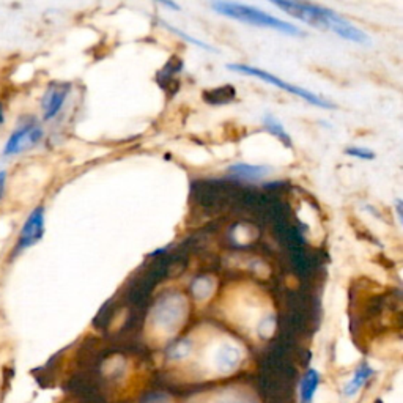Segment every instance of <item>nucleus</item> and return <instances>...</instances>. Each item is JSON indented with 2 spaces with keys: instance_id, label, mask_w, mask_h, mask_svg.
Segmentation results:
<instances>
[{
  "instance_id": "19",
  "label": "nucleus",
  "mask_w": 403,
  "mask_h": 403,
  "mask_svg": "<svg viewBox=\"0 0 403 403\" xmlns=\"http://www.w3.org/2000/svg\"><path fill=\"white\" fill-rule=\"evenodd\" d=\"M214 403H249L247 400L240 399V397H221Z\"/></svg>"
},
{
  "instance_id": "14",
  "label": "nucleus",
  "mask_w": 403,
  "mask_h": 403,
  "mask_svg": "<svg viewBox=\"0 0 403 403\" xmlns=\"http://www.w3.org/2000/svg\"><path fill=\"white\" fill-rule=\"evenodd\" d=\"M191 353H192V342L189 339L178 340V342L174 344L167 351L170 359H175V361L185 359V357H188Z\"/></svg>"
},
{
  "instance_id": "18",
  "label": "nucleus",
  "mask_w": 403,
  "mask_h": 403,
  "mask_svg": "<svg viewBox=\"0 0 403 403\" xmlns=\"http://www.w3.org/2000/svg\"><path fill=\"white\" fill-rule=\"evenodd\" d=\"M142 403H170V399L166 394H151Z\"/></svg>"
},
{
  "instance_id": "2",
  "label": "nucleus",
  "mask_w": 403,
  "mask_h": 403,
  "mask_svg": "<svg viewBox=\"0 0 403 403\" xmlns=\"http://www.w3.org/2000/svg\"><path fill=\"white\" fill-rule=\"evenodd\" d=\"M212 8L216 13L227 16V18L244 22V24L260 27V28H271V30L285 33L290 37H301L304 35V32L299 27L290 24V22L282 21L276 16L265 11L251 7V5L244 3H235V2H214L212 3Z\"/></svg>"
},
{
  "instance_id": "17",
  "label": "nucleus",
  "mask_w": 403,
  "mask_h": 403,
  "mask_svg": "<svg viewBox=\"0 0 403 403\" xmlns=\"http://www.w3.org/2000/svg\"><path fill=\"white\" fill-rule=\"evenodd\" d=\"M345 153L353 158H357V160H362V161H371L375 158V153L372 150H367V149H362V147H350V149L345 150Z\"/></svg>"
},
{
  "instance_id": "6",
  "label": "nucleus",
  "mask_w": 403,
  "mask_h": 403,
  "mask_svg": "<svg viewBox=\"0 0 403 403\" xmlns=\"http://www.w3.org/2000/svg\"><path fill=\"white\" fill-rule=\"evenodd\" d=\"M43 235H44V208L37 207L30 214H28L24 227H22L18 238L16 254H18V251H24V249L37 244L41 240Z\"/></svg>"
},
{
  "instance_id": "10",
  "label": "nucleus",
  "mask_w": 403,
  "mask_h": 403,
  "mask_svg": "<svg viewBox=\"0 0 403 403\" xmlns=\"http://www.w3.org/2000/svg\"><path fill=\"white\" fill-rule=\"evenodd\" d=\"M372 375H373V368L368 364H361L359 367L356 368L353 378H351L350 382L345 384L344 394L347 397L356 395L361 391L362 386H364L368 382V378H371Z\"/></svg>"
},
{
  "instance_id": "22",
  "label": "nucleus",
  "mask_w": 403,
  "mask_h": 403,
  "mask_svg": "<svg viewBox=\"0 0 403 403\" xmlns=\"http://www.w3.org/2000/svg\"><path fill=\"white\" fill-rule=\"evenodd\" d=\"M397 216H399V221L402 223V202L397 200Z\"/></svg>"
},
{
  "instance_id": "12",
  "label": "nucleus",
  "mask_w": 403,
  "mask_h": 403,
  "mask_svg": "<svg viewBox=\"0 0 403 403\" xmlns=\"http://www.w3.org/2000/svg\"><path fill=\"white\" fill-rule=\"evenodd\" d=\"M262 122H263V126H265L266 131L274 135V138L279 139L282 144L287 147V149H292V147H293L292 138L288 135V133L285 131V128L282 126V123L277 120L274 115H271V113H266Z\"/></svg>"
},
{
  "instance_id": "1",
  "label": "nucleus",
  "mask_w": 403,
  "mask_h": 403,
  "mask_svg": "<svg viewBox=\"0 0 403 403\" xmlns=\"http://www.w3.org/2000/svg\"><path fill=\"white\" fill-rule=\"evenodd\" d=\"M274 7L285 11L292 18H297L298 21H303L304 24H309L312 27L325 28L337 37L347 39V41L366 44L368 43V37L361 28L351 24L344 16H340L336 11L321 5H314L308 2H292V0H277V2H271Z\"/></svg>"
},
{
  "instance_id": "20",
  "label": "nucleus",
  "mask_w": 403,
  "mask_h": 403,
  "mask_svg": "<svg viewBox=\"0 0 403 403\" xmlns=\"http://www.w3.org/2000/svg\"><path fill=\"white\" fill-rule=\"evenodd\" d=\"M5 178H7V174H5V172H0V197H2V194H3Z\"/></svg>"
},
{
  "instance_id": "16",
  "label": "nucleus",
  "mask_w": 403,
  "mask_h": 403,
  "mask_svg": "<svg viewBox=\"0 0 403 403\" xmlns=\"http://www.w3.org/2000/svg\"><path fill=\"white\" fill-rule=\"evenodd\" d=\"M274 329H276V320L274 317L270 315L266 317V319L262 320V323L259 325V334L260 337L263 339H270L272 334H274Z\"/></svg>"
},
{
  "instance_id": "4",
  "label": "nucleus",
  "mask_w": 403,
  "mask_h": 403,
  "mask_svg": "<svg viewBox=\"0 0 403 403\" xmlns=\"http://www.w3.org/2000/svg\"><path fill=\"white\" fill-rule=\"evenodd\" d=\"M186 317V303L180 297H169L153 310V325L164 332H174L181 326Z\"/></svg>"
},
{
  "instance_id": "13",
  "label": "nucleus",
  "mask_w": 403,
  "mask_h": 403,
  "mask_svg": "<svg viewBox=\"0 0 403 403\" xmlns=\"http://www.w3.org/2000/svg\"><path fill=\"white\" fill-rule=\"evenodd\" d=\"M213 288H214V282L212 277H208V276L197 277L191 285V290L197 299H207L212 297Z\"/></svg>"
},
{
  "instance_id": "11",
  "label": "nucleus",
  "mask_w": 403,
  "mask_h": 403,
  "mask_svg": "<svg viewBox=\"0 0 403 403\" xmlns=\"http://www.w3.org/2000/svg\"><path fill=\"white\" fill-rule=\"evenodd\" d=\"M229 170L232 174H235L236 177H241L244 180H249V181H255V180H260L263 178L266 174L270 172V167H265V166H252V164H234V166L229 167Z\"/></svg>"
},
{
  "instance_id": "7",
  "label": "nucleus",
  "mask_w": 403,
  "mask_h": 403,
  "mask_svg": "<svg viewBox=\"0 0 403 403\" xmlns=\"http://www.w3.org/2000/svg\"><path fill=\"white\" fill-rule=\"evenodd\" d=\"M241 362V350L235 344H221L214 350L213 366L219 373H230L240 366Z\"/></svg>"
},
{
  "instance_id": "9",
  "label": "nucleus",
  "mask_w": 403,
  "mask_h": 403,
  "mask_svg": "<svg viewBox=\"0 0 403 403\" xmlns=\"http://www.w3.org/2000/svg\"><path fill=\"white\" fill-rule=\"evenodd\" d=\"M320 384V373L315 368H310L308 373L301 379L299 384V402L301 403H312L314 402V395L319 389Z\"/></svg>"
},
{
  "instance_id": "5",
  "label": "nucleus",
  "mask_w": 403,
  "mask_h": 403,
  "mask_svg": "<svg viewBox=\"0 0 403 403\" xmlns=\"http://www.w3.org/2000/svg\"><path fill=\"white\" fill-rule=\"evenodd\" d=\"M43 138V129L38 123L33 120L22 123L21 126L16 128V131L10 135V139L3 147V155L11 156L18 155V153L26 151L32 147H35Z\"/></svg>"
},
{
  "instance_id": "21",
  "label": "nucleus",
  "mask_w": 403,
  "mask_h": 403,
  "mask_svg": "<svg viewBox=\"0 0 403 403\" xmlns=\"http://www.w3.org/2000/svg\"><path fill=\"white\" fill-rule=\"evenodd\" d=\"M162 7H167V8H172V10H180V5L177 3H170V2H161Z\"/></svg>"
},
{
  "instance_id": "23",
  "label": "nucleus",
  "mask_w": 403,
  "mask_h": 403,
  "mask_svg": "<svg viewBox=\"0 0 403 403\" xmlns=\"http://www.w3.org/2000/svg\"><path fill=\"white\" fill-rule=\"evenodd\" d=\"M3 123V109H2V104H0V124Z\"/></svg>"
},
{
  "instance_id": "3",
  "label": "nucleus",
  "mask_w": 403,
  "mask_h": 403,
  "mask_svg": "<svg viewBox=\"0 0 403 403\" xmlns=\"http://www.w3.org/2000/svg\"><path fill=\"white\" fill-rule=\"evenodd\" d=\"M227 68H229L230 71L241 73V75L257 77V79H260V81H265V82H268L271 85H274V87L283 90V92L298 96V98H301L303 101H308V103L312 104V106L321 107V109H334V107H336L332 103H329V101H326L325 98H321V96L312 93V92H309V90H306L303 87H298V85H293V84H288L285 81H282L281 77L271 75L270 71L260 70V68H255V66H251V65H240V64L229 65Z\"/></svg>"
},
{
  "instance_id": "8",
  "label": "nucleus",
  "mask_w": 403,
  "mask_h": 403,
  "mask_svg": "<svg viewBox=\"0 0 403 403\" xmlns=\"http://www.w3.org/2000/svg\"><path fill=\"white\" fill-rule=\"evenodd\" d=\"M70 93V85L66 84H54L46 90L43 96L41 106L44 112V120H53V118L60 112L65 104V100Z\"/></svg>"
},
{
  "instance_id": "15",
  "label": "nucleus",
  "mask_w": 403,
  "mask_h": 403,
  "mask_svg": "<svg viewBox=\"0 0 403 403\" xmlns=\"http://www.w3.org/2000/svg\"><path fill=\"white\" fill-rule=\"evenodd\" d=\"M161 24L164 26V27H167L170 32H174L175 35H178V37H181L185 39V41H189V43H192V44H196V46H198V48H202V49H207V50H213V48L209 46V44H207V43H203V41H198V39H196L194 37H191V35H188V33H185V32H181V30H178V28H175L174 26H170V24H167L166 21H161Z\"/></svg>"
}]
</instances>
